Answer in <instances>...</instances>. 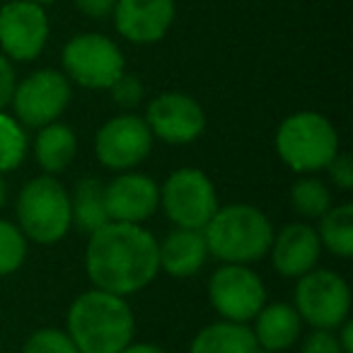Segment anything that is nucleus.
<instances>
[{
  "label": "nucleus",
  "mask_w": 353,
  "mask_h": 353,
  "mask_svg": "<svg viewBox=\"0 0 353 353\" xmlns=\"http://www.w3.org/2000/svg\"><path fill=\"white\" fill-rule=\"evenodd\" d=\"M85 266L94 288L131 295L145 288L160 271L157 240L136 223L109 221L90 235Z\"/></svg>",
  "instance_id": "1"
},
{
  "label": "nucleus",
  "mask_w": 353,
  "mask_h": 353,
  "mask_svg": "<svg viewBox=\"0 0 353 353\" xmlns=\"http://www.w3.org/2000/svg\"><path fill=\"white\" fill-rule=\"evenodd\" d=\"M133 312L123 295L88 290L68 310V334L80 353H121L133 339Z\"/></svg>",
  "instance_id": "2"
},
{
  "label": "nucleus",
  "mask_w": 353,
  "mask_h": 353,
  "mask_svg": "<svg viewBox=\"0 0 353 353\" xmlns=\"http://www.w3.org/2000/svg\"><path fill=\"white\" fill-rule=\"evenodd\" d=\"M203 237L208 252L225 264H252L269 252L274 228L259 208L232 203L213 213L203 228Z\"/></svg>",
  "instance_id": "3"
},
{
  "label": "nucleus",
  "mask_w": 353,
  "mask_h": 353,
  "mask_svg": "<svg viewBox=\"0 0 353 353\" xmlns=\"http://www.w3.org/2000/svg\"><path fill=\"white\" fill-rule=\"evenodd\" d=\"M276 150L290 170L317 172L339 152V136L327 117L317 112H298L279 126Z\"/></svg>",
  "instance_id": "4"
},
{
  "label": "nucleus",
  "mask_w": 353,
  "mask_h": 353,
  "mask_svg": "<svg viewBox=\"0 0 353 353\" xmlns=\"http://www.w3.org/2000/svg\"><path fill=\"white\" fill-rule=\"evenodd\" d=\"M17 221L25 237L39 245H56L70 230V196L51 174L37 176L20 192Z\"/></svg>",
  "instance_id": "5"
},
{
  "label": "nucleus",
  "mask_w": 353,
  "mask_h": 353,
  "mask_svg": "<svg viewBox=\"0 0 353 353\" xmlns=\"http://www.w3.org/2000/svg\"><path fill=\"white\" fill-rule=\"evenodd\" d=\"M167 218L176 228L203 230L218 211V196L211 179L201 170H176L160 192Z\"/></svg>",
  "instance_id": "6"
},
{
  "label": "nucleus",
  "mask_w": 353,
  "mask_h": 353,
  "mask_svg": "<svg viewBox=\"0 0 353 353\" xmlns=\"http://www.w3.org/2000/svg\"><path fill=\"white\" fill-rule=\"evenodd\" d=\"M295 310L300 319L314 329H336L348 319L351 310V290L339 274L327 269L307 271L300 276L295 288Z\"/></svg>",
  "instance_id": "7"
},
{
  "label": "nucleus",
  "mask_w": 353,
  "mask_h": 353,
  "mask_svg": "<svg viewBox=\"0 0 353 353\" xmlns=\"http://www.w3.org/2000/svg\"><path fill=\"white\" fill-rule=\"evenodd\" d=\"M63 68L88 90H109L123 73V56L112 39L102 34H78L63 49Z\"/></svg>",
  "instance_id": "8"
},
{
  "label": "nucleus",
  "mask_w": 353,
  "mask_h": 353,
  "mask_svg": "<svg viewBox=\"0 0 353 353\" xmlns=\"http://www.w3.org/2000/svg\"><path fill=\"white\" fill-rule=\"evenodd\" d=\"M10 102L20 123L41 128L46 123H54L65 112L70 102V83L59 70H37L20 85H15Z\"/></svg>",
  "instance_id": "9"
},
{
  "label": "nucleus",
  "mask_w": 353,
  "mask_h": 353,
  "mask_svg": "<svg viewBox=\"0 0 353 353\" xmlns=\"http://www.w3.org/2000/svg\"><path fill=\"white\" fill-rule=\"evenodd\" d=\"M208 298L228 322L245 324L264 307L266 288L259 276L247 269V264H225L211 276Z\"/></svg>",
  "instance_id": "10"
},
{
  "label": "nucleus",
  "mask_w": 353,
  "mask_h": 353,
  "mask_svg": "<svg viewBox=\"0 0 353 353\" xmlns=\"http://www.w3.org/2000/svg\"><path fill=\"white\" fill-rule=\"evenodd\" d=\"M49 39V20L32 0H8L0 8V49L12 61H34Z\"/></svg>",
  "instance_id": "11"
},
{
  "label": "nucleus",
  "mask_w": 353,
  "mask_h": 353,
  "mask_svg": "<svg viewBox=\"0 0 353 353\" xmlns=\"http://www.w3.org/2000/svg\"><path fill=\"white\" fill-rule=\"evenodd\" d=\"M152 148V133L145 119L121 114L104 123L94 138L97 160L109 170H131L141 165Z\"/></svg>",
  "instance_id": "12"
},
{
  "label": "nucleus",
  "mask_w": 353,
  "mask_h": 353,
  "mask_svg": "<svg viewBox=\"0 0 353 353\" xmlns=\"http://www.w3.org/2000/svg\"><path fill=\"white\" fill-rule=\"evenodd\" d=\"M145 123L152 136L172 145L196 141L206 128V114L196 99L182 92H165L148 104Z\"/></svg>",
  "instance_id": "13"
},
{
  "label": "nucleus",
  "mask_w": 353,
  "mask_h": 353,
  "mask_svg": "<svg viewBox=\"0 0 353 353\" xmlns=\"http://www.w3.org/2000/svg\"><path fill=\"white\" fill-rule=\"evenodd\" d=\"M114 25L133 44H155L174 22V0H117Z\"/></svg>",
  "instance_id": "14"
},
{
  "label": "nucleus",
  "mask_w": 353,
  "mask_h": 353,
  "mask_svg": "<svg viewBox=\"0 0 353 353\" xmlns=\"http://www.w3.org/2000/svg\"><path fill=\"white\" fill-rule=\"evenodd\" d=\"M104 203L109 221L141 225L160 206V189L148 174H121L104 187Z\"/></svg>",
  "instance_id": "15"
},
{
  "label": "nucleus",
  "mask_w": 353,
  "mask_h": 353,
  "mask_svg": "<svg viewBox=\"0 0 353 353\" xmlns=\"http://www.w3.org/2000/svg\"><path fill=\"white\" fill-rule=\"evenodd\" d=\"M271 259L274 269L285 279H300L314 269L319 259L322 242L312 225L307 223H290L271 242Z\"/></svg>",
  "instance_id": "16"
},
{
  "label": "nucleus",
  "mask_w": 353,
  "mask_h": 353,
  "mask_svg": "<svg viewBox=\"0 0 353 353\" xmlns=\"http://www.w3.org/2000/svg\"><path fill=\"white\" fill-rule=\"evenodd\" d=\"M157 256H160V266L174 279H189V276L199 274L201 266L206 264L208 247L203 230H179L170 232L157 245Z\"/></svg>",
  "instance_id": "17"
},
{
  "label": "nucleus",
  "mask_w": 353,
  "mask_h": 353,
  "mask_svg": "<svg viewBox=\"0 0 353 353\" xmlns=\"http://www.w3.org/2000/svg\"><path fill=\"white\" fill-rule=\"evenodd\" d=\"M254 319V339L266 351H283V348L293 346L295 339L300 336L303 319H300L298 310L293 305L274 303L269 307H261Z\"/></svg>",
  "instance_id": "18"
},
{
  "label": "nucleus",
  "mask_w": 353,
  "mask_h": 353,
  "mask_svg": "<svg viewBox=\"0 0 353 353\" xmlns=\"http://www.w3.org/2000/svg\"><path fill=\"white\" fill-rule=\"evenodd\" d=\"M189 353H259L254 332L240 322H216L199 332Z\"/></svg>",
  "instance_id": "19"
},
{
  "label": "nucleus",
  "mask_w": 353,
  "mask_h": 353,
  "mask_svg": "<svg viewBox=\"0 0 353 353\" xmlns=\"http://www.w3.org/2000/svg\"><path fill=\"white\" fill-rule=\"evenodd\" d=\"M107 223L109 216L107 203H104V184L97 176H85L75 184L73 196H70V225L92 235Z\"/></svg>",
  "instance_id": "20"
},
{
  "label": "nucleus",
  "mask_w": 353,
  "mask_h": 353,
  "mask_svg": "<svg viewBox=\"0 0 353 353\" xmlns=\"http://www.w3.org/2000/svg\"><path fill=\"white\" fill-rule=\"evenodd\" d=\"M75 152H78V138L68 126L56 121L41 126L34 143V155L41 170L49 172V174L63 172L73 162Z\"/></svg>",
  "instance_id": "21"
},
{
  "label": "nucleus",
  "mask_w": 353,
  "mask_h": 353,
  "mask_svg": "<svg viewBox=\"0 0 353 353\" xmlns=\"http://www.w3.org/2000/svg\"><path fill=\"white\" fill-rule=\"evenodd\" d=\"M319 242L327 247L332 254L348 259L353 254V206L341 203V206L329 208L322 216L319 225Z\"/></svg>",
  "instance_id": "22"
},
{
  "label": "nucleus",
  "mask_w": 353,
  "mask_h": 353,
  "mask_svg": "<svg viewBox=\"0 0 353 353\" xmlns=\"http://www.w3.org/2000/svg\"><path fill=\"white\" fill-rule=\"evenodd\" d=\"M290 203L305 218H322L332 208V194L327 184L314 179V176H303L290 189Z\"/></svg>",
  "instance_id": "23"
},
{
  "label": "nucleus",
  "mask_w": 353,
  "mask_h": 353,
  "mask_svg": "<svg viewBox=\"0 0 353 353\" xmlns=\"http://www.w3.org/2000/svg\"><path fill=\"white\" fill-rule=\"evenodd\" d=\"M27 155V136L20 121L0 112V172H10L20 167Z\"/></svg>",
  "instance_id": "24"
},
{
  "label": "nucleus",
  "mask_w": 353,
  "mask_h": 353,
  "mask_svg": "<svg viewBox=\"0 0 353 353\" xmlns=\"http://www.w3.org/2000/svg\"><path fill=\"white\" fill-rule=\"evenodd\" d=\"M27 256V240L17 225L0 221V276L15 274Z\"/></svg>",
  "instance_id": "25"
},
{
  "label": "nucleus",
  "mask_w": 353,
  "mask_h": 353,
  "mask_svg": "<svg viewBox=\"0 0 353 353\" xmlns=\"http://www.w3.org/2000/svg\"><path fill=\"white\" fill-rule=\"evenodd\" d=\"M22 353H80L70 334L61 329H37L25 341Z\"/></svg>",
  "instance_id": "26"
},
{
  "label": "nucleus",
  "mask_w": 353,
  "mask_h": 353,
  "mask_svg": "<svg viewBox=\"0 0 353 353\" xmlns=\"http://www.w3.org/2000/svg\"><path fill=\"white\" fill-rule=\"evenodd\" d=\"M109 92H112V99L119 104V107L131 109V107H136V104L143 99V83L136 78V75L121 73V75H119V78L112 83Z\"/></svg>",
  "instance_id": "27"
},
{
  "label": "nucleus",
  "mask_w": 353,
  "mask_h": 353,
  "mask_svg": "<svg viewBox=\"0 0 353 353\" xmlns=\"http://www.w3.org/2000/svg\"><path fill=\"white\" fill-rule=\"evenodd\" d=\"M300 353H341L339 339L332 334V329H314L303 343Z\"/></svg>",
  "instance_id": "28"
},
{
  "label": "nucleus",
  "mask_w": 353,
  "mask_h": 353,
  "mask_svg": "<svg viewBox=\"0 0 353 353\" xmlns=\"http://www.w3.org/2000/svg\"><path fill=\"white\" fill-rule=\"evenodd\" d=\"M329 174H332L334 184L339 189H351L353 187V162L346 152H336L332 157V162L327 165Z\"/></svg>",
  "instance_id": "29"
},
{
  "label": "nucleus",
  "mask_w": 353,
  "mask_h": 353,
  "mask_svg": "<svg viewBox=\"0 0 353 353\" xmlns=\"http://www.w3.org/2000/svg\"><path fill=\"white\" fill-rule=\"evenodd\" d=\"M15 70L6 54H0V112L6 109V104H10L12 92H15Z\"/></svg>",
  "instance_id": "30"
},
{
  "label": "nucleus",
  "mask_w": 353,
  "mask_h": 353,
  "mask_svg": "<svg viewBox=\"0 0 353 353\" xmlns=\"http://www.w3.org/2000/svg\"><path fill=\"white\" fill-rule=\"evenodd\" d=\"M75 6H78L80 12H85L92 20H104V17H109L114 12L117 0H75Z\"/></svg>",
  "instance_id": "31"
},
{
  "label": "nucleus",
  "mask_w": 353,
  "mask_h": 353,
  "mask_svg": "<svg viewBox=\"0 0 353 353\" xmlns=\"http://www.w3.org/2000/svg\"><path fill=\"white\" fill-rule=\"evenodd\" d=\"M341 336L339 339V346H341V353H353V324L348 322V319H343L341 322Z\"/></svg>",
  "instance_id": "32"
},
{
  "label": "nucleus",
  "mask_w": 353,
  "mask_h": 353,
  "mask_svg": "<svg viewBox=\"0 0 353 353\" xmlns=\"http://www.w3.org/2000/svg\"><path fill=\"white\" fill-rule=\"evenodd\" d=\"M121 353H165L160 346H155V343H128L126 348H123Z\"/></svg>",
  "instance_id": "33"
},
{
  "label": "nucleus",
  "mask_w": 353,
  "mask_h": 353,
  "mask_svg": "<svg viewBox=\"0 0 353 353\" xmlns=\"http://www.w3.org/2000/svg\"><path fill=\"white\" fill-rule=\"evenodd\" d=\"M6 199H8V184H6V176L0 172V208L6 206Z\"/></svg>",
  "instance_id": "34"
},
{
  "label": "nucleus",
  "mask_w": 353,
  "mask_h": 353,
  "mask_svg": "<svg viewBox=\"0 0 353 353\" xmlns=\"http://www.w3.org/2000/svg\"><path fill=\"white\" fill-rule=\"evenodd\" d=\"M32 3H37V6H49V3H56V0H32Z\"/></svg>",
  "instance_id": "35"
},
{
  "label": "nucleus",
  "mask_w": 353,
  "mask_h": 353,
  "mask_svg": "<svg viewBox=\"0 0 353 353\" xmlns=\"http://www.w3.org/2000/svg\"><path fill=\"white\" fill-rule=\"evenodd\" d=\"M0 3H8V0H0Z\"/></svg>",
  "instance_id": "36"
}]
</instances>
